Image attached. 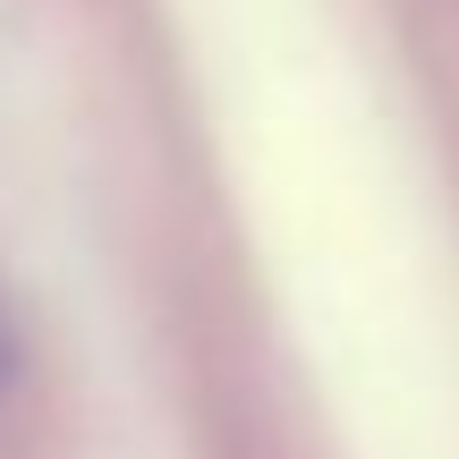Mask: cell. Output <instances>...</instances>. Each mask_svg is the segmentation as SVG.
I'll list each match as a JSON object with an SVG mask.
<instances>
[{
  "mask_svg": "<svg viewBox=\"0 0 459 459\" xmlns=\"http://www.w3.org/2000/svg\"><path fill=\"white\" fill-rule=\"evenodd\" d=\"M17 383V324H9V307H0V392Z\"/></svg>",
  "mask_w": 459,
  "mask_h": 459,
  "instance_id": "6da1fadb",
  "label": "cell"
}]
</instances>
